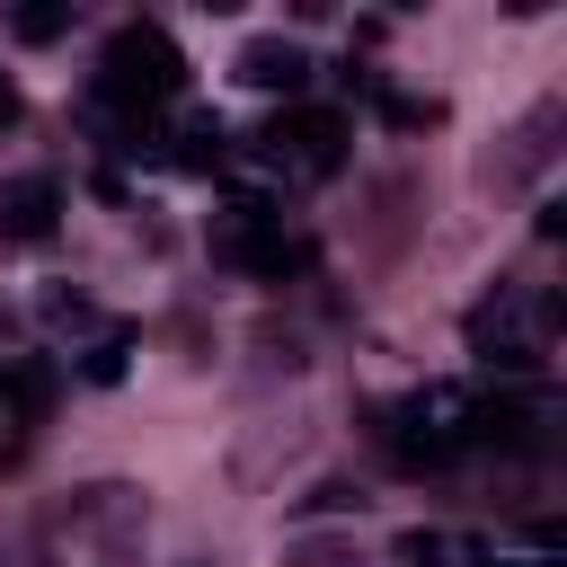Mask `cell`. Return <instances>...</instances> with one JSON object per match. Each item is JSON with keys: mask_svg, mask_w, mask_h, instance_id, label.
Segmentation results:
<instances>
[{"mask_svg": "<svg viewBox=\"0 0 567 567\" xmlns=\"http://www.w3.org/2000/svg\"><path fill=\"white\" fill-rule=\"evenodd\" d=\"M177 89H186V53L168 44V27L133 18V27H115V35H106L89 106H115V115H151V106H168Z\"/></svg>", "mask_w": 567, "mask_h": 567, "instance_id": "cell-1", "label": "cell"}, {"mask_svg": "<svg viewBox=\"0 0 567 567\" xmlns=\"http://www.w3.org/2000/svg\"><path fill=\"white\" fill-rule=\"evenodd\" d=\"M275 151H292L310 177H328V168L346 159V115H328V106H284V115H275Z\"/></svg>", "mask_w": 567, "mask_h": 567, "instance_id": "cell-2", "label": "cell"}, {"mask_svg": "<svg viewBox=\"0 0 567 567\" xmlns=\"http://www.w3.org/2000/svg\"><path fill=\"white\" fill-rule=\"evenodd\" d=\"M230 71H239V89H257V97H292V89L310 80V53H301L292 35H248Z\"/></svg>", "mask_w": 567, "mask_h": 567, "instance_id": "cell-3", "label": "cell"}, {"mask_svg": "<svg viewBox=\"0 0 567 567\" xmlns=\"http://www.w3.org/2000/svg\"><path fill=\"white\" fill-rule=\"evenodd\" d=\"M53 213H62V186H53V177H18V186L0 195V239H44Z\"/></svg>", "mask_w": 567, "mask_h": 567, "instance_id": "cell-4", "label": "cell"}, {"mask_svg": "<svg viewBox=\"0 0 567 567\" xmlns=\"http://www.w3.org/2000/svg\"><path fill=\"white\" fill-rule=\"evenodd\" d=\"M53 408V363L44 354H27V363H9L0 372V416H18V425H35Z\"/></svg>", "mask_w": 567, "mask_h": 567, "instance_id": "cell-5", "label": "cell"}, {"mask_svg": "<svg viewBox=\"0 0 567 567\" xmlns=\"http://www.w3.org/2000/svg\"><path fill=\"white\" fill-rule=\"evenodd\" d=\"M221 115H186V133H177V168H221Z\"/></svg>", "mask_w": 567, "mask_h": 567, "instance_id": "cell-6", "label": "cell"}, {"mask_svg": "<svg viewBox=\"0 0 567 567\" xmlns=\"http://www.w3.org/2000/svg\"><path fill=\"white\" fill-rule=\"evenodd\" d=\"M399 558H408V567H443V558L478 567V549H470V540H443V532H399Z\"/></svg>", "mask_w": 567, "mask_h": 567, "instance_id": "cell-7", "label": "cell"}, {"mask_svg": "<svg viewBox=\"0 0 567 567\" xmlns=\"http://www.w3.org/2000/svg\"><path fill=\"white\" fill-rule=\"evenodd\" d=\"M124 354H133V337H124V328H106V337L80 354V372H89L97 390H115V381H124Z\"/></svg>", "mask_w": 567, "mask_h": 567, "instance_id": "cell-8", "label": "cell"}, {"mask_svg": "<svg viewBox=\"0 0 567 567\" xmlns=\"http://www.w3.org/2000/svg\"><path fill=\"white\" fill-rule=\"evenodd\" d=\"M9 27H18V35H27V44H53V35H62V27H71V0H27V9H18V18H9Z\"/></svg>", "mask_w": 567, "mask_h": 567, "instance_id": "cell-9", "label": "cell"}, {"mask_svg": "<svg viewBox=\"0 0 567 567\" xmlns=\"http://www.w3.org/2000/svg\"><path fill=\"white\" fill-rule=\"evenodd\" d=\"M381 115H390L399 133H425V124H443V106H434V97H399V89H381Z\"/></svg>", "mask_w": 567, "mask_h": 567, "instance_id": "cell-10", "label": "cell"}, {"mask_svg": "<svg viewBox=\"0 0 567 567\" xmlns=\"http://www.w3.org/2000/svg\"><path fill=\"white\" fill-rule=\"evenodd\" d=\"M44 319H62V328H80V319H89V301H80V292H44Z\"/></svg>", "mask_w": 567, "mask_h": 567, "instance_id": "cell-11", "label": "cell"}, {"mask_svg": "<svg viewBox=\"0 0 567 567\" xmlns=\"http://www.w3.org/2000/svg\"><path fill=\"white\" fill-rule=\"evenodd\" d=\"M9 124H18V89L0 80V133H9Z\"/></svg>", "mask_w": 567, "mask_h": 567, "instance_id": "cell-12", "label": "cell"}]
</instances>
